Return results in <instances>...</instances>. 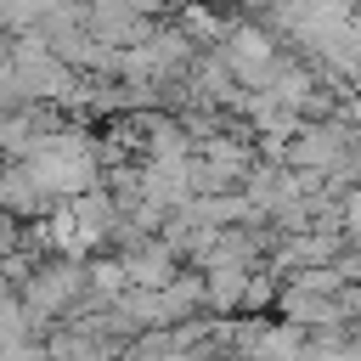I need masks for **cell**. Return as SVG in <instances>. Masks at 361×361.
Here are the masks:
<instances>
[{
    "mask_svg": "<svg viewBox=\"0 0 361 361\" xmlns=\"http://www.w3.org/2000/svg\"><path fill=\"white\" fill-rule=\"evenodd\" d=\"M338 299H344V316H350V322H361V288H344Z\"/></svg>",
    "mask_w": 361,
    "mask_h": 361,
    "instance_id": "14",
    "label": "cell"
},
{
    "mask_svg": "<svg viewBox=\"0 0 361 361\" xmlns=\"http://www.w3.org/2000/svg\"><path fill=\"white\" fill-rule=\"evenodd\" d=\"M17 361H51V355H45V344H28V350H23Z\"/></svg>",
    "mask_w": 361,
    "mask_h": 361,
    "instance_id": "15",
    "label": "cell"
},
{
    "mask_svg": "<svg viewBox=\"0 0 361 361\" xmlns=\"http://www.w3.org/2000/svg\"><path fill=\"white\" fill-rule=\"evenodd\" d=\"M90 299V288H85V259H39L34 271H28V282L17 288V305H23V316H28V327L45 338L56 322H68L79 305Z\"/></svg>",
    "mask_w": 361,
    "mask_h": 361,
    "instance_id": "1",
    "label": "cell"
},
{
    "mask_svg": "<svg viewBox=\"0 0 361 361\" xmlns=\"http://www.w3.org/2000/svg\"><path fill=\"white\" fill-rule=\"evenodd\" d=\"M197 316H209V305H203V276H197V271H180V276L158 293V327H180V322H197Z\"/></svg>",
    "mask_w": 361,
    "mask_h": 361,
    "instance_id": "8",
    "label": "cell"
},
{
    "mask_svg": "<svg viewBox=\"0 0 361 361\" xmlns=\"http://www.w3.org/2000/svg\"><path fill=\"white\" fill-rule=\"evenodd\" d=\"M11 68V34H0V73Z\"/></svg>",
    "mask_w": 361,
    "mask_h": 361,
    "instance_id": "16",
    "label": "cell"
},
{
    "mask_svg": "<svg viewBox=\"0 0 361 361\" xmlns=\"http://www.w3.org/2000/svg\"><path fill=\"white\" fill-rule=\"evenodd\" d=\"M169 23H175V28H180V34H186V39H192V45H197V51H214V45H220V34H226V23H231V17H226V11H220V6H214V0H180V6H175V17H169Z\"/></svg>",
    "mask_w": 361,
    "mask_h": 361,
    "instance_id": "9",
    "label": "cell"
},
{
    "mask_svg": "<svg viewBox=\"0 0 361 361\" xmlns=\"http://www.w3.org/2000/svg\"><path fill=\"white\" fill-rule=\"evenodd\" d=\"M338 231H344V243H361V186H350L338 197Z\"/></svg>",
    "mask_w": 361,
    "mask_h": 361,
    "instance_id": "13",
    "label": "cell"
},
{
    "mask_svg": "<svg viewBox=\"0 0 361 361\" xmlns=\"http://www.w3.org/2000/svg\"><path fill=\"white\" fill-rule=\"evenodd\" d=\"M350 135H355V124H350L344 113H333V118H305V124L288 135L282 164L299 169V175H327L338 158H350Z\"/></svg>",
    "mask_w": 361,
    "mask_h": 361,
    "instance_id": "4",
    "label": "cell"
},
{
    "mask_svg": "<svg viewBox=\"0 0 361 361\" xmlns=\"http://www.w3.org/2000/svg\"><path fill=\"white\" fill-rule=\"evenodd\" d=\"M276 276L265 271V265H254L248 271V288H243V305H237V316H265V310H276Z\"/></svg>",
    "mask_w": 361,
    "mask_h": 361,
    "instance_id": "11",
    "label": "cell"
},
{
    "mask_svg": "<svg viewBox=\"0 0 361 361\" xmlns=\"http://www.w3.org/2000/svg\"><path fill=\"white\" fill-rule=\"evenodd\" d=\"M276 316L299 333H322V327H344V299H327V293H310L299 282H282L276 288Z\"/></svg>",
    "mask_w": 361,
    "mask_h": 361,
    "instance_id": "6",
    "label": "cell"
},
{
    "mask_svg": "<svg viewBox=\"0 0 361 361\" xmlns=\"http://www.w3.org/2000/svg\"><path fill=\"white\" fill-rule=\"evenodd\" d=\"M11 73H17V85L28 90V102H51V107H62L68 90H73V79H79L39 34H17V39H11Z\"/></svg>",
    "mask_w": 361,
    "mask_h": 361,
    "instance_id": "3",
    "label": "cell"
},
{
    "mask_svg": "<svg viewBox=\"0 0 361 361\" xmlns=\"http://www.w3.org/2000/svg\"><path fill=\"white\" fill-rule=\"evenodd\" d=\"M85 288H90V299L96 305H107V299H118L130 282H124V265H118V254H90L85 259Z\"/></svg>",
    "mask_w": 361,
    "mask_h": 361,
    "instance_id": "10",
    "label": "cell"
},
{
    "mask_svg": "<svg viewBox=\"0 0 361 361\" xmlns=\"http://www.w3.org/2000/svg\"><path fill=\"white\" fill-rule=\"evenodd\" d=\"M118 361H135V355H130V350H124V355H118Z\"/></svg>",
    "mask_w": 361,
    "mask_h": 361,
    "instance_id": "17",
    "label": "cell"
},
{
    "mask_svg": "<svg viewBox=\"0 0 361 361\" xmlns=\"http://www.w3.org/2000/svg\"><path fill=\"white\" fill-rule=\"evenodd\" d=\"M214 56L226 62V73L243 90H265L271 73H276V62H282V39L259 17H231L226 34H220V45H214Z\"/></svg>",
    "mask_w": 361,
    "mask_h": 361,
    "instance_id": "2",
    "label": "cell"
},
{
    "mask_svg": "<svg viewBox=\"0 0 361 361\" xmlns=\"http://www.w3.org/2000/svg\"><path fill=\"white\" fill-rule=\"evenodd\" d=\"M62 209H68V220H73V231L85 237V248H90V254H96V248H107V237H113V226H118V203L107 197V186H90V192L68 197Z\"/></svg>",
    "mask_w": 361,
    "mask_h": 361,
    "instance_id": "7",
    "label": "cell"
},
{
    "mask_svg": "<svg viewBox=\"0 0 361 361\" xmlns=\"http://www.w3.org/2000/svg\"><path fill=\"white\" fill-rule=\"evenodd\" d=\"M118 265H124V282L130 288H141V293H164L186 265L164 248V237H141V243H130V248H118Z\"/></svg>",
    "mask_w": 361,
    "mask_h": 361,
    "instance_id": "5",
    "label": "cell"
},
{
    "mask_svg": "<svg viewBox=\"0 0 361 361\" xmlns=\"http://www.w3.org/2000/svg\"><path fill=\"white\" fill-rule=\"evenodd\" d=\"M288 282H299V288H310V293H327V299H338V293H344V276H338L333 265H310V271H293Z\"/></svg>",
    "mask_w": 361,
    "mask_h": 361,
    "instance_id": "12",
    "label": "cell"
}]
</instances>
